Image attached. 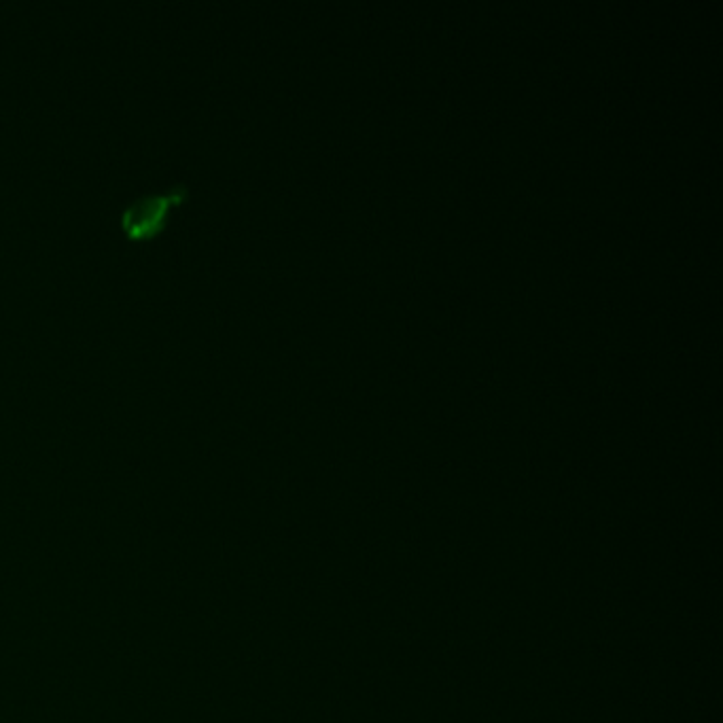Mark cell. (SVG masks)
<instances>
[{"label":"cell","mask_w":723,"mask_h":723,"mask_svg":"<svg viewBox=\"0 0 723 723\" xmlns=\"http://www.w3.org/2000/svg\"><path fill=\"white\" fill-rule=\"evenodd\" d=\"M189 197L191 187L183 180L163 191H147V194L132 197L119 214V227L126 240L134 244L153 242L166 231L170 214L183 208Z\"/></svg>","instance_id":"1"}]
</instances>
